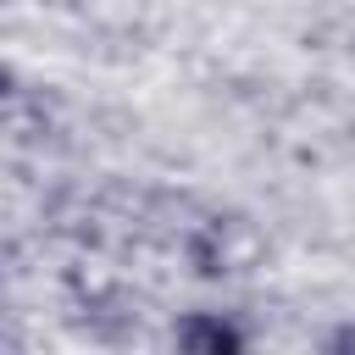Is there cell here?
Listing matches in <instances>:
<instances>
[{
  "label": "cell",
  "instance_id": "cell-1",
  "mask_svg": "<svg viewBox=\"0 0 355 355\" xmlns=\"http://www.w3.org/2000/svg\"><path fill=\"white\" fill-rule=\"evenodd\" d=\"M178 349H194V355H233L244 349V333L222 316H189L178 322Z\"/></svg>",
  "mask_w": 355,
  "mask_h": 355
}]
</instances>
